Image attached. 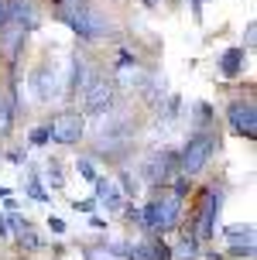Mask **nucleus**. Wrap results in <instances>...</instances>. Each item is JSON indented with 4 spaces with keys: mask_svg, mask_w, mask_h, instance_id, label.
I'll return each instance as SVG.
<instances>
[{
    "mask_svg": "<svg viewBox=\"0 0 257 260\" xmlns=\"http://www.w3.org/2000/svg\"><path fill=\"white\" fill-rule=\"evenodd\" d=\"M226 236V250L233 260H250L254 257V222H233L223 230Z\"/></svg>",
    "mask_w": 257,
    "mask_h": 260,
    "instance_id": "nucleus-10",
    "label": "nucleus"
},
{
    "mask_svg": "<svg viewBox=\"0 0 257 260\" xmlns=\"http://www.w3.org/2000/svg\"><path fill=\"white\" fill-rule=\"evenodd\" d=\"M48 127V141L55 144H79L86 137V113H79V110H62V113H55Z\"/></svg>",
    "mask_w": 257,
    "mask_h": 260,
    "instance_id": "nucleus-7",
    "label": "nucleus"
},
{
    "mask_svg": "<svg viewBox=\"0 0 257 260\" xmlns=\"http://www.w3.org/2000/svg\"><path fill=\"white\" fill-rule=\"evenodd\" d=\"M7 24V0H0V27Z\"/></svg>",
    "mask_w": 257,
    "mask_h": 260,
    "instance_id": "nucleus-28",
    "label": "nucleus"
},
{
    "mask_svg": "<svg viewBox=\"0 0 257 260\" xmlns=\"http://www.w3.org/2000/svg\"><path fill=\"white\" fill-rule=\"evenodd\" d=\"M244 58H247V48H226L219 55V72L226 79H240L244 76Z\"/></svg>",
    "mask_w": 257,
    "mask_h": 260,
    "instance_id": "nucleus-16",
    "label": "nucleus"
},
{
    "mask_svg": "<svg viewBox=\"0 0 257 260\" xmlns=\"http://www.w3.org/2000/svg\"><path fill=\"white\" fill-rule=\"evenodd\" d=\"M93 199H96V206L103 209H110V212H120L124 209V192H120V185L110 182V178H96L93 182Z\"/></svg>",
    "mask_w": 257,
    "mask_h": 260,
    "instance_id": "nucleus-14",
    "label": "nucleus"
},
{
    "mask_svg": "<svg viewBox=\"0 0 257 260\" xmlns=\"http://www.w3.org/2000/svg\"><path fill=\"white\" fill-rule=\"evenodd\" d=\"M31 92H35V100H41V103H55V100H62L65 92H69V79H65L62 69L41 65V69H35V76H31Z\"/></svg>",
    "mask_w": 257,
    "mask_h": 260,
    "instance_id": "nucleus-8",
    "label": "nucleus"
},
{
    "mask_svg": "<svg viewBox=\"0 0 257 260\" xmlns=\"http://www.w3.org/2000/svg\"><path fill=\"white\" fill-rule=\"evenodd\" d=\"M179 222H182V199H179V195H172V192L154 195L151 202L141 209V226H144L151 236L172 233Z\"/></svg>",
    "mask_w": 257,
    "mask_h": 260,
    "instance_id": "nucleus-3",
    "label": "nucleus"
},
{
    "mask_svg": "<svg viewBox=\"0 0 257 260\" xmlns=\"http://www.w3.org/2000/svg\"><path fill=\"white\" fill-rule=\"evenodd\" d=\"M216 151H219V141H216L213 130H195V134H189L185 147L179 151V175H185V178L199 175V171L213 161Z\"/></svg>",
    "mask_w": 257,
    "mask_h": 260,
    "instance_id": "nucleus-4",
    "label": "nucleus"
},
{
    "mask_svg": "<svg viewBox=\"0 0 257 260\" xmlns=\"http://www.w3.org/2000/svg\"><path fill=\"white\" fill-rule=\"evenodd\" d=\"M7 161H11V165H24V151H11Z\"/></svg>",
    "mask_w": 257,
    "mask_h": 260,
    "instance_id": "nucleus-26",
    "label": "nucleus"
},
{
    "mask_svg": "<svg viewBox=\"0 0 257 260\" xmlns=\"http://www.w3.org/2000/svg\"><path fill=\"white\" fill-rule=\"evenodd\" d=\"M79 103H82V113L90 117H106L117 110V82L113 76H103V72H93L79 82Z\"/></svg>",
    "mask_w": 257,
    "mask_h": 260,
    "instance_id": "nucleus-2",
    "label": "nucleus"
},
{
    "mask_svg": "<svg viewBox=\"0 0 257 260\" xmlns=\"http://www.w3.org/2000/svg\"><path fill=\"white\" fill-rule=\"evenodd\" d=\"M27 141H31V144H48V127H35Z\"/></svg>",
    "mask_w": 257,
    "mask_h": 260,
    "instance_id": "nucleus-24",
    "label": "nucleus"
},
{
    "mask_svg": "<svg viewBox=\"0 0 257 260\" xmlns=\"http://www.w3.org/2000/svg\"><path fill=\"white\" fill-rule=\"evenodd\" d=\"M127 260H172V247H168L161 236H148L130 243V257Z\"/></svg>",
    "mask_w": 257,
    "mask_h": 260,
    "instance_id": "nucleus-13",
    "label": "nucleus"
},
{
    "mask_svg": "<svg viewBox=\"0 0 257 260\" xmlns=\"http://www.w3.org/2000/svg\"><path fill=\"white\" fill-rule=\"evenodd\" d=\"M24 192L31 195L35 202H48V199H51V192H48V188H45V185H41V178H38V175H31V178H27Z\"/></svg>",
    "mask_w": 257,
    "mask_h": 260,
    "instance_id": "nucleus-20",
    "label": "nucleus"
},
{
    "mask_svg": "<svg viewBox=\"0 0 257 260\" xmlns=\"http://www.w3.org/2000/svg\"><path fill=\"white\" fill-rule=\"evenodd\" d=\"M7 24L24 27V31H35L41 24V14L35 0H7Z\"/></svg>",
    "mask_w": 257,
    "mask_h": 260,
    "instance_id": "nucleus-11",
    "label": "nucleus"
},
{
    "mask_svg": "<svg viewBox=\"0 0 257 260\" xmlns=\"http://www.w3.org/2000/svg\"><path fill=\"white\" fill-rule=\"evenodd\" d=\"M209 260H223V257H209Z\"/></svg>",
    "mask_w": 257,
    "mask_h": 260,
    "instance_id": "nucleus-31",
    "label": "nucleus"
},
{
    "mask_svg": "<svg viewBox=\"0 0 257 260\" xmlns=\"http://www.w3.org/2000/svg\"><path fill=\"white\" fill-rule=\"evenodd\" d=\"M226 123H230L233 134L254 141L257 137V106H254V100H233V103L226 106Z\"/></svg>",
    "mask_w": 257,
    "mask_h": 260,
    "instance_id": "nucleus-9",
    "label": "nucleus"
},
{
    "mask_svg": "<svg viewBox=\"0 0 257 260\" xmlns=\"http://www.w3.org/2000/svg\"><path fill=\"white\" fill-rule=\"evenodd\" d=\"M41 185H48V188H65V175H62V165H59V157H48L45 161V168H41Z\"/></svg>",
    "mask_w": 257,
    "mask_h": 260,
    "instance_id": "nucleus-18",
    "label": "nucleus"
},
{
    "mask_svg": "<svg viewBox=\"0 0 257 260\" xmlns=\"http://www.w3.org/2000/svg\"><path fill=\"white\" fill-rule=\"evenodd\" d=\"M219 206H223V188H216V185L199 195V209H195L192 230H189L199 243H209V240H213V233H216V219H219Z\"/></svg>",
    "mask_w": 257,
    "mask_h": 260,
    "instance_id": "nucleus-5",
    "label": "nucleus"
},
{
    "mask_svg": "<svg viewBox=\"0 0 257 260\" xmlns=\"http://www.w3.org/2000/svg\"><path fill=\"white\" fill-rule=\"evenodd\" d=\"M189 4H192V14H195V17H203V0H189Z\"/></svg>",
    "mask_w": 257,
    "mask_h": 260,
    "instance_id": "nucleus-29",
    "label": "nucleus"
},
{
    "mask_svg": "<svg viewBox=\"0 0 257 260\" xmlns=\"http://www.w3.org/2000/svg\"><path fill=\"white\" fill-rule=\"evenodd\" d=\"M51 4H62V0H51Z\"/></svg>",
    "mask_w": 257,
    "mask_h": 260,
    "instance_id": "nucleus-32",
    "label": "nucleus"
},
{
    "mask_svg": "<svg viewBox=\"0 0 257 260\" xmlns=\"http://www.w3.org/2000/svg\"><path fill=\"white\" fill-rule=\"evenodd\" d=\"M120 188H124V195H137L141 192V178H137V175H130V171H124V175H120Z\"/></svg>",
    "mask_w": 257,
    "mask_h": 260,
    "instance_id": "nucleus-22",
    "label": "nucleus"
},
{
    "mask_svg": "<svg viewBox=\"0 0 257 260\" xmlns=\"http://www.w3.org/2000/svg\"><path fill=\"white\" fill-rule=\"evenodd\" d=\"M189 127H192V134L195 130H213V106L203 103V100L189 106Z\"/></svg>",
    "mask_w": 257,
    "mask_h": 260,
    "instance_id": "nucleus-17",
    "label": "nucleus"
},
{
    "mask_svg": "<svg viewBox=\"0 0 257 260\" xmlns=\"http://www.w3.org/2000/svg\"><path fill=\"white\" fill-rule=\"evenodd\" d=\"M48 226L55 230V233H65V222L62 219H48Z\"/></svg>",
    "mask_w": 257,
    "mask_h": 260,
    "instance_id": "nucleus-27",
    "label": "nucleus"
},
{
    "mask_svg": "<svg viewBox=\"0 0 257 260\" xmlns=\"http://www.w3.org/2000/svg\"><path fill=\"white\" fill-rule=\"evenodd\" d=\"M55 17L69 24L76 31L82 41H103L113 35V24H110V17H103L100 11H93L86 0H62V4H55Z\"/></svg>",
    "mask_w": 257,
    "mask_h": 260,
    "instance_id": "nucleus-1",
    "label": "nucleus"
},
{
    "mask_svg": "<svg viewBox=\"0 0 257 260\" xmlns=\"http://www.w3.org/2000/svg\"><path fill=\"white\" fill-rule=\"evenodd\" d=\"M14 113H17V86H14V79H11L7 92H0V141L11 134V127H14Z\"/></svg>",
    "mask_w": 257,
    "mask_h": 260,
    "instance_id": "nucleus-15",
    "label": "nucleus"
},
{
    "mask_svg": "<svg viewBox=\"0 0 257 260\" xmlns=\"http://www.w3.org/2000/svg\"><path fill=\"white\" fill-rule=\"evenodd\" d=\"M175 175H179V151H172V147L154 151L151 157H144V165H141V182H148V185H168Z\"/></svg>",
    "mask_w": 257,
    "mask_h": 260,
    "instance_id": "nucleus-6",
    "label": "nucleus"
},
{
    "mask_svg": "<svg viewBox=\"0 0 257 260\" xmlns=\"http://www.w3.org/2000/svg\"><path fill=\"white\" fill-rule=\"evenodd\" d=\"M0 240H11V222H7V216H0Z\"/></svg>",
    "mask_w": 257,
    "mask_h": 260,
    "instance_id": "nucleus-25",
    "label": "nucleus"
},
{
    "mask_svg": "<svg viewBox=\"0 0 257 260\" xmlns=\"http://www.w3.org/2000/svg\"><path fill=\"white\" fill-rule=\"evenodd\" d=\"M76 171L82 175V178H86V182H96V178H100V175H96V168H93V161H90V157H76Z\"/></svg>",
    "mask_w": 257,
    "mask_h": 260,
    "instance_id": "nucleus-21",
    "label": "nucleus"
},
{
    "mask_svg": "<svg viewBox=\"0 0 257 260\" xmlns=\"http://www.w3.org/2000/svg\"><path fill=\"white\" fill-rule=\"evenodd\" d=\"M199 247H203V243H199L192 233H185L179 240V247L172 250V260H199Z\"/></svg>",
    "mask_w": 257,
    "mask_h": 260,
    "instance_id": "nucleus-19",
    "label": "nucleus"
},
{
    "mask_svg": "<svg viewBox=\"0 0 257 260\" xmlns=\"http://www.w3.org/2000/svg\"><path fill=\"white\" fill-rule=\"evenodd\" d=\"M144 4H148V7H154V4H158V0H144Z\"/></svg>",
    "mask_w": 257,
    "mask_h": 260,
    "instance_id": "nucleus-30",
    "label": "nucleus"
},
{
    "mask_svg": "<svg viewBox=\"0 0 257 260\" xmlns=\"http://www.w3.org/2000/svg\"><path fill=\"white\" fill-rule=\"evenodd\" d=\"M86 260H117L113 253H106L103 247H93V250H86Z\"/></svg>",
    "mask_w": 257,
    "mask_h": 260,
    "instance_id": "nucleus-23",
    "label": "nucleus"
},
{
    "mask_svg": "<svg viewBox=\"0 0 257 260\" xmlns=\"http://www.w3.org/2000/svg\"><path fill=\"white\" fill-rule=\"evenodd\" d=\"M7 222H11V236H14V243L24 250V253H35V250L45 247V240L35 233V226H31L27 219H21L17 212H11V216H7Z\"/></svg>",
    "mask_w": 257,
    "mask_h": 260,
    "instance_id": "nucleus-12",
    "label": "nucleus"
}]
</instances>
